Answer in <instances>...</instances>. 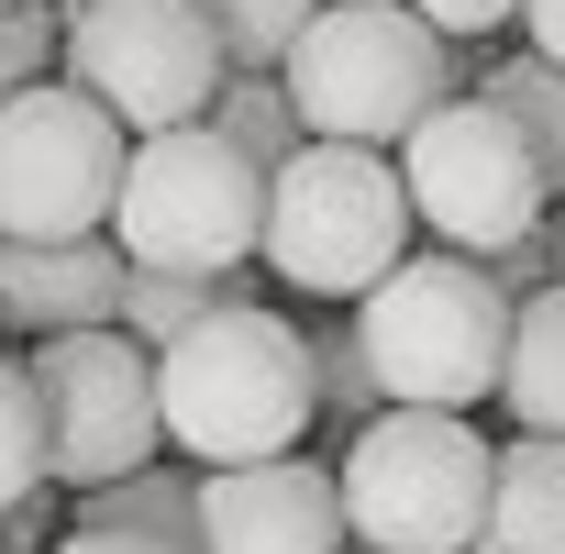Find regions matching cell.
Instances as JSON below:
<instances>
[{"label": "cell", "mask_w": 565, "mask_h": 554, "mask_svg": "<svg viewBox=\"0 0 565 554\" xmlns=\"http://www.w3.org/2000/svg\"><path fill=\"white\" fill-rule=\"evenodd\" d=\"M156 422L178 466H266L311 444V333L266 300H222L156 355Z\"/></svg>", "instance_id": "1"}, {"label": "cell", "mask_w": 565, "mask_h": 554, "mask_svg": "<svg viewBox=\"0 0 565 554\" xmlns=\"http://www.w3.org/2000/svg\"><path fill=\"white\" fill-rule=\"evenodd\" d=\"M510 289L477 266V255H433L411 244L377 289L344 311L355 322V355L377 377V411H477L499 399V355H510Z\"/></svg>", "instance_id": "2"}, {"label": "cell", "mask_w": 565, "mask_h": 554, "mask_svg": "<svg viewBox=\"0 0 565 554\" xmlns=\"http://www.w3.org/2000/svg\"><path fill=\"white\" fill-rule=\"evenodd\" d=\"M300 134L311 145H366V156H399V134L422 111H444L466 78H455V45L411 12V0H311V23L277 67Z\"/></svg>", "instance_id": "3"}, {"label": "cell", "mask_w": 565, "mask_h": 554, "mask_svg": "<svg viewBox=\"0 0 565 554\" xmlns=\"http://www.w3.org/2000/svg\"><path fill=\"white\" fill-rule=\"evenodd\" d=\"M488 433L455 411H377L344 455H333V499H344V543L355 554H477L488 521Z\"/></svg>", "instance_id": "4"}, {"label": "cell", "mask_w": 565, "mask_h": 554, "mask_svg": "<svg viewBox=\"0 0 565 554\" xmlns=\"http://www.w3.org/2000/svg\"><path fill=\"white\" fill-rule=\"evenodd\" d=\"M411 244L422 233H411L399 167L366 156V145H300L289 167L266 178L255 255L277 266V289H300V300H366Z\"/></svg>", "instance_id": "5"}, {"label": "cell", "mask_w": 565, "mask_h": 554, "mask_svg": "<svg viewBox=\"0 0 565 554\" xmlns=\"http://www.w3.org/2000/svg\"><path fill=\"white\" fill-rule=\"evenodd\" d=\"M255 222H266V178L211 134V122H178V134H134L122 156V189H111V244L122 266H167V277H244L255 255Z\"/></svg>", "instance_id": "6"}, {"label": "cell", "mask_w": 565, "mask_h": 554, "mask_svg": "<svg viewBox=\"0 0 565 554\" xmlns=\"http://www.w3.org/2000/svg\"><path fill=\"white\" fill-rule=\"evenodd\" d=\"M399 200H411V233L433 244V255H510L521 233H543V178H532V156H521V134L477 100V89H455L444 111H422L411 134H399Z\"/></svg>", "instance_id": "7"}, {"label": "cell", "mask_w": 565, "mask_h": 554, "mask_svg": "<svg viewBox=\"0 0 565 554\" xmlns=\"http://www.w3.org/2000/svg\"><path fill=\"white\" fill-rule=\"evenodd\" d=\"M23 377H34V411H45V488L89 499V488H111V477L167 455L156 355L134 333H111V322L100 333H45L23 355Z\"/></svg>", "instance_id": "8"}, {"label": "cell", "mask_w": 565, "mask_h": 554, "mask_svg": "<svg viewBox=\"0 0 565 554\" xmlns=\"http://www.w3.org/2000/svg\"><path fill=\"white\" fill-rule=\"evenodd\" d=\"M56 78L78 100H100L122 134H178V122L211 111V89L233 67H222V45L189 0H89L56 34Z\"/></svg>", "instance_id": "9"}, {"label": "cell", "mask_w": 565, "mask_h": 554, "mask_svg": "<svg viewBox=\"0 0 565 554\" xmlns=\"http://www.w3.org/2000/svg\"><path fill=\"white\" fill-rule=\"evenodd\" d=\"M122 156L134 134L78 100L67 78L45 89H12L0 100V244H78L111 222V189H122Z\"/></svg>", "instance_id": "10"}, {"label": "cell", "mask_w": 565, "mask_h": 554, "mask_svg": "<svg viewBox=\"0 0 565 554\" xmlns=\"http://www.w3.org/2000/svg\"><path fill=\"white\" fill-rule=\"evenodd\" d=\"M189 477H200V554H344L333 455L189 466Z\"/></svg>", "instance_id": "11"}, {"label": "cell", "mask_w": 565, "mask_h": 554, "mask_svg": "<svg viewBox=\"0 0 565 554\" xmlns=\"http://www.w3.org/2000/svg\"><path fill=\"white\" fill-rule=\"evenodd\" d=\"M122 311V244L78 233V244H0V333H100Z\"/></svg>", "instance_id": "12"}, {"label": "cell", "mask_w": 565, "mask_h": 554, "mask_svg": "<svg viewBox=\"0 0 565 554\" xmlns=\"http://www.w3.org/2000/svg\"><path fill=\"white\" fill-rule=\"evenodd\" d=\"M477 554H565V444L510 433V444L488 455V521H477Z\"/></svg>", "instance_id": "13"}, {"label": "cell", "mask_w": 565, "mask_h": 554, "mask_svg": "<svg viewBox=\"0 0 565 554\" xmlns=\"http://www.w3.org/2000/svg\"><path fill=\"white\" fill-rule=\"evenodd\" d=\"M499 411L543 444H565V277L510 311V355H499Z\"/></svg>", "instance_id": "14"}, {"label": "cell", "mask_w": 565, "mask_h": 554, "mask_svg": "<svg viewBox=\"0 0 565 554\" xmlns=\"http://www.w3.org/2000/svg\"><path fill=\"white\" fill-rule=\"evenodd\" d=\"M477 100L521 134V156H532L543 200H565V67H543V56H499V67L477 78Z\"/></svg>", "instance_id": "15"}, {"label": "cell", "mask_w": 565, "mask_h": 554, "mask_svg": "<svg viewBox=\"0 0 565 554\" xmlns=\"http://www.w3.org/2000/svg\"><path fill=\"white\" fill-rule=\"evenodd\" d=\"M78 521H100V532H145V543L200 554V477H189V466H134V477L89 488V499H78Z\"/></svg>", "instance_id": "16"}, {"label": "cell", "mask_w": 565, "mask_h": 554, "mask_svg": "<svg viewBox=\"0 0 565 554\" xmlns=\"http://www.w3.org/2000/svg\"><path fill=\"white\" fill-rule=\"evenodd\" d=\"M222 300H255L244 277H167V266H122V311H111V333H134L145 355H167L189 322H211Z\"/></svg>", "instance_id": "17"}, {"label": "cell", "mask_w": 565, "mask_h": 554, "mask_svg": "<svg viewBox=\"0 0 565 554\" xmlns=\"http://www.w3.org/2000/svg\"><path fill=\"white\" fill-rule=\"evenodd\" d=\"M200 122H211V134H222V145H233V156H244L255 178H277V167H289V156L311 145V134H300V111H289V89H277V78H222Z\"/></svg>", "instance_id": "18"}, {"label": "cell", "mask_w": 565, "mask_h": 554, "mask_svg": "<svg viewBox=\"0 0 565 554\" xmlns=\"http://www.w3.org/2000/svg\"><path fill=\"white\" fill-rule=\"evenodd\" d=\"M189 12L211 23V45H222L233 78H277L289 45H300V23H311V0H189Z\"/></svg>", "instance_id": "19"}, {"label": "cell", "mask_w": 565, "mask_h": 554, "mask_svg": "<svg viewBox=\"0 0 565 554\" xmlns=\"http://www.w3.org/2000/svg\"><path fill=\"white\" fill-rule=\"evenodd\" d=\"M377 422V377L355 355V322H322L311 333V433H333V455Z\"/></svg>", "instance_id": "20"}, {"label": "cell", "mask_w": 565, "mask_h": 554, "mask_svg": "<svg viewBox=\"0 0 565 554\" xmlns=\"http://www.w3.org/2000/svg\"><path fill=\"white\" fill-rule=\"evenodd\" d=\"M45 488V411H34V377L0 355V510Z\"/></svg>", "instance_id": "21"}, {"label": "cell", "mask_w": 565, "mask_h": 554, "mask_svg": "<svg viewBox=\"0 0 565 554\" xmlns=\"http://www.w3.org/2000/svg\"><path fill=\"white\" fill-rule=\"evenodd\" d=\"M56 34H67L56 0H12V12H0V100L56 78Z\"/></svg>", "instance_id": "22"}, {"label": "cell", "mask_w": 565, "mask_h": 554, "mask_svg": "<svg viewBox=\"0 0 565 554\" xmlns=\"http://www.w3.org/2000/svg\"><path fill=\"white\" fill-rule=\"evenodd\" d=\"M411 12H422L444 45H477V34H510V23H521V0H411Z\"/></svg>", "instance_id": "23"}, {"label": "cell", "mask_w": 565, "mask_h": 554, "mask_svg": "<svg viewBox=\"0 0 565 554\" xmlns=\"http://www.w3.org/2000/svg\"><path fill=\"white\" fill-rule=\"evenodd\" d=\"M45 554H178V543H145V532H100V521H67Z\"/></svg>", "instance_id": "24"}, {"label": "cell", "mask_w": 565, "mask_h": 554, "mask_svg": "<svg viewBox=\"0 0 565 554\" xmlns=\"http://www.w3.org/2000/svg\"><path fill=\"white\" fill-rule=\"evenodd\" d=\"M521 56L565 67V0H521Z\"/></svg>", "instance_id": "25"}, {"label": "cell", "mask_w": 565, "mask_h": 554, "mask_svg": "<svg viewBox=\"0 0 565 554\" xmlns=\"http://www.w3.org/2000/svg\"><path fill=\"white\" fill-rule=\"evenodd\" d=\"M543 233H554V277H565V222H543Z\"/></svg>", "instance_id": "26"}, {"label": "cell", "mask_w": 565, "mask_h": 554, "mask_svg": "<svg viewBox=\"0 0 565 554\" xmlns=\"http://www.w3.org/2000/svg\"><path fill=\"white\" fill-rule=\"evenodd\" d=\"M56 12H89V0H56Z\"/></svg>", "instance_id": "27"}, {"label": "cell", "mask_w": 565, "mask_h": 554, "mask_svg": "<svg viewBox=\"0 0 565 554\" xmlns=\"http://www.w3.org/2000/svg\"><path fill=\"white\" fill-rule=\"evenodd\" d=\"M0 355H12V333H0Z\"/></svg>", "instance_id": "28"}, {"label": "cell", "mask_w": 565, "mask_h": 554, "mask_svg": "<svg viewBox=\"0 0 565 554\" xmlns=\"http://www.w3.org/2000/svg\"><path fill=\"white\" fill-rule=\"evenodd\" d=\"M0 12H12V0H0Z\"/></svg>", "instance_id": "29"}]
</instances>
